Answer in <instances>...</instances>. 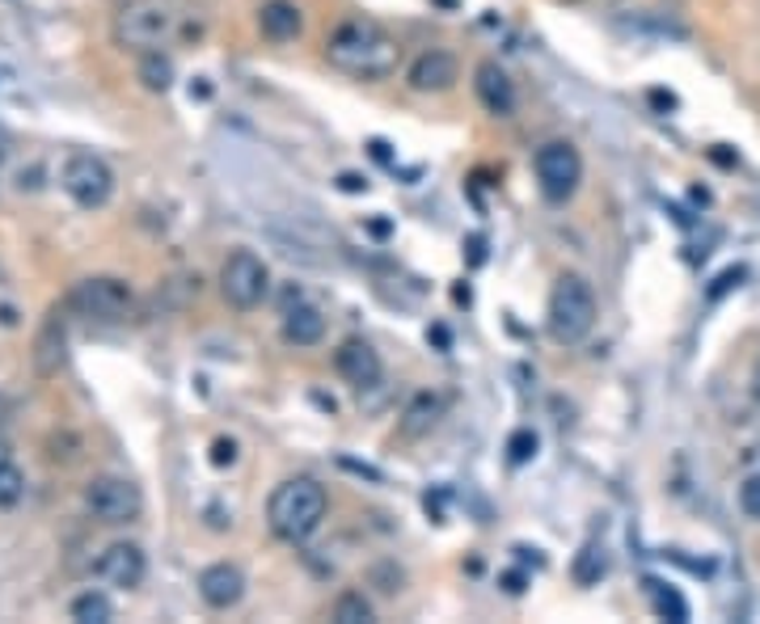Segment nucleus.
<instances>
[{
	"label": "nucleus",
	"instance_id": "nucleus-1",
	"mask_svg": "<svg viewBox=\"0 0 760 624\" xmlns=\"http://www.w3.org/2000/svg\"><path fill=\"white\" fill-rule=\"evenodd\" d=\"M326 63L356 77V81H384L401 63L398 39L372 18H347L338 21L326 39Z\"/></svg>",
	"mask_w": 760,
	"mask_h": 624
},
{
	"label": "nucleus",
	"instance_id": "nucleus-2",
	"mask_svg": "<svg viewBox=\"0 0 760 624\" xmlns=\"http://www.w3.org/2000/svg\"><path fill=\"white\" fill-rule=\"evenodd\" d=\"M110 30L123 51H166L194 34V9L187 0H123Z\"/></svg>",
	"mask_w": 760,
	"mask_h": 624
},
{
	"label": "nucleus",
	"instance_id": "nucleus-3",
	"mask_svg": "<svg viewBox=\"0 0 760 624\" xmlns=\"http://www.w3.org/2000/svg\"><path fill=\"white\" fill-rule=\"evenodd\" d=\"M326 511H330V499H326L321 481L288 477L274 485L271 502H267V523L279 541L304 544L326 523Z\"/></svg>",
	"mask_w": 760,
	"mask_h": 624
},
{
	"label": "nucleus",
	"instance_id": "nucleus-4",
	"mask_svg": "<svg viewBox=\"0 0 760 624\" xmlns=\"http://www.w3.org/2000/svg\"><path fill=\"white\" fill-rule=\"evenodd\" d=\"M596 292H591V283L583 274H562L558 283H553V292H549V309H546V325H549V338L558 342V346H579L591 330H596Z\"/></svg>",
	"mask_w": 760,
	"mask_h": 624
},
{
	"label": "nucleus",
	"instance_id": "nucleus-5",
	"mask_svg": "<svg viewBox=\"0 0 760 624\" xmlns=\"http://www.w3.org/2000/svg\"><path fill=\"white\" fill-rule=\"evenodd\" d=\"M271 292V271L253 250H232L220 266V295L229 300L237 312L258 309Z\"/></svg>",
	"mask_w": 760,
	"mask_h": 624
},
{
	"label": "nucleus",
	"instance_id": "nucleus-6",
	"mask_svg": "<svg viewBox=\"0 0 760 624\" xmlns=\"http://www.w3.org/2000/svg\"><path fill=\"white\" fill-rule=\"evenodd\" d=\"M532 169H537V187L549 203H567L583 182V157L570 140H549V144L537 148Z\"/></svg>",
	"mask_w": 760,
	"mask_h": 624
},
{
	"label": "nucleus",
	"instance_id": "nucleus-7",
	"mask_svg": "<svg viewBox=\"0 0 760 624\" xmlns=\"http://www.w3.org/2000/svg\"><path fill=\"white\" fill-rule=\"evenodd\" d=\"M60 187L77 208L98 211V208H106L110 194H114V173H110V165H106L102 157H93V152H72V157L63 161Z\"/></svg>",
	"mask_w": 760,
	"mask_h": 624
},
{
	"label": "nucleus",
	"instance_id": "nucleus-8",
	"mask_svg": "<svg viewBox=\"0 0 760 624\" xmlns=\"http://www.w3.org/2000/svg\"><path fill=\"white\" fill-rule=\"evenodd\" d=\"M84 506L98 523H136L140 511H144V494L140 485H131L127 477H93L84 485Z\"/></svg>",
	"mask_w": 760,
	"mask_h": 624
},
{
	"label": "nucleus",
	"instance_id": "nucleus-9",
	"mask_svg": "<svg viewBox=\"0 0 760 624\" xmlns=\"http://www.w3.org/2000/svg\"><path fill=\"white\" fill-rule=\"evenodd\" d=\"M131 288L123 279H110V274H98V279H81L72 295H68V309H77L81 316H93V321H123L131 312Z\"/></svg>",
	"mask_w": 760,
	"mask_h": 624
},
{
	"label": "nucleus",
	"instance_id": "nucleus-10",
	"mask_svg": "<svg viewBox=\"0 0 760 624\" xmlns=\"http://www.w3.org/2000/svg\"><path fill=\"white\" fill-rule=\"evenodd\" d=\"M334 372L351 384V389H377L380 375H384V363H380V354L372 342H363V338H347L342 346L334 351Z\"/></svg>",
	"mask_w": 760,
	"mask_h": 624
},
{
	"label": "nucleus",
	"instance_id": "nucleus-11",
	"mask_svg": "<svg viewBox=\"0 0 760 624\" xmlns=\"http://www.w3.org/2000/svg\"><path fill=\"white\" fill-rule=\"evenodd\" d=\"M144 574H148L144 548L131 541H114L102 557H98V578L110 586H119V591H136V586L144 583Z\"/></svg>",
	"mask_w": 760,
	"mask_h": 624
},
{
	"label": "nucleus",
	"instance_id": "nucleus-12",
	"mask_svg": "<svg viewBox=\"0 0 760 624\" xmlns=\"http://www.w3.org/2000/svg\"><path fill=\"white\" fill-rule=\"evenodd\" d=\"M406 81L414 93H448L452 84L461 81V63L452 51H440V47H431V51H422L419 60L410 63V72H406Z\"/></svg>",
	"mask_w": 760,
	"mask_h": 624
},
{
	"label": "nucleus",
	"instance_id": "nucleus-13",
	"mask_svg": "<svg viewBox=\"0 0 760 624\" xmlns=\"http://www.w3.org/2000/svg\"><path fill=\"white\" fill-rule=\"evenodd\" d=\"M473 89H478V102H482L494 119H511V114H516V105H520L516 81H511L494 60L478 63V72H473Z\"/></svg>",
	"mask_w": 760,
	"mask_h": 624
},
{
	"label": "nucleus",
	"instance_id": "nucleus-14",
	"mask_svg": "<svg viewBox=\"0 0 760 624\" xmlns=\"http://www.w3.org/2000/svg\"><path fill=\"white\" fill-rule=\"evenodd\" d=\"M241 595H246V574H241L232 562H216L199 574V600L208 607H216V612L237 607L241 604Z\"/></svg>",
	"mask_w": 760,
	"mask_h": 624
},
{
	"label": "nucleus",
	"instance_id": "nucleus-15",
	"mask_svg": "<svg viewBox=\"0 0 760 624\" xmlns=\"http://www.w3.org/2000/svg\"><path fill=\"white\" fill-rule=\"evenodd\" d=\"M63 363H68V330H63V312L56 309L34 338V372L51 380V375L63 372Z\"/></svg>",
	"mask_w": 760,
	"mask_h": 624
},
{
	"label": "nucleus",
	"instance_id": "nucleus-16",
	"mask_svg": "<svg viewBox=\"0 0 760 624\" xmlns=\"http://www.w3.org/2000/svg\"><path fill=\"white\" fill-rule=\"evenodd\" d=\"M326 338V316L317 304H304L300 295H296L292 304L283 309V342L296 346V351H304V346H317Z\"/></svg>",
	"mask_w": 760,
	"mask_h": 624
},
{
	"label": "nucleus",
	"instance_id": "nucleus-17",
	"mask_svg": "<svg viewBox=\"0 0 760 624\" xmlns=\"http://www.w3.org/2000/svg\"><path fill=\"white\" fill-rule=\"evenodd\" d=\"M258 30H262V39H271V42H292V39H300L304 18H300V9H296L292 0H267V4L258 9Z\"/></svg>",
	"mask_w": 760,
	"mask_h": 624
},
{
	"label": "nucleus",
	"instance_id": "nucleus-18",
	"mask_svg": "<svg viewBox=\"0 0 760 624\" xmlns=\"http://www.w3.org/2000/svg\"><path fill=\"white\" fill-rule=\"evenodd\" d=\"M604 574H609V553H604V544H583V548L574 553V562H570V578L579 586H596Z\"/></svg>",
	"mask_w": 760,
	"mask_h": 624
},
{
	"label": "nucleus",
	"instance_id": "nucleus-19",
	"mask_svg": "<svg viewBox=\"0 0 760 624\" xmlns=\"http://www.w3.org/2000/svg\"><path fill=\"white\" fill-rule=\"evenodd\" d=\"M647 600H651V612L659 616V621H672V624L689 621V604L680 600V591H676V586L647 578Z\"/></svg>",
	"mask_w": 760,
	"mask_h": 624
},
{
	"label": "nucleus",
	"instance_id": "nucleus-20",
	"mask_svg": "<svg viewBox=\"0 0 760 624\" xmlns=\"http://www.w3.org/2000/svg\"><path fill=\"white\" fill-rule=\"evenodd\" d=\"M436 422H440V396L422 393V396H414V401H410L406 422H401V435L419 439V435H427Z\"/></svg>",
	"mask_w": 760,
	"mask_h": 624
},
{
	"label": "nucleus",
	"instance_id": "nucleus-21",
	"mask_svg": "<svg viewBox=\"0 0 760 624\" xmlns=\"http://www.w3.org/2000/svg\"><path fill=\"white\" fill-rule=\"evenodd\" d=\"M68 616L77 624H110L114 621V604L106 600L102 591H81V595L68 604Z\"/></svg>",
	"mask_w": 760,
	"mask_h": 624
},
{
	"label": "nucleus",
	"instance_id": "nucleus-22",
	"mask_svg": "<svg viewBox=\"0 0 760 624\" xmlns=\"http://www.w3.org/2000/svg\"><path fill=\"white\" fill-rule=\"evenodd\" d=\"M334 624H372L377 621V612H372V604H368V595L363 591H342L334 600Z\"/></svg>",
	"mask_w": 760,
	"mask_h": 624
},
{
	"label": "nucleus",
	"instance_id": "nucleus-23",
	"mask_svg": "<svg viewBox=\"0 0 760 624\" xmlns=\"http://www.w3.org/2000/svg\"><path fill=\"white\" fill-rule=\"evenodd\" d=\"M140 81H144V89H152V93H166L169 84H173V63H169L166 51H144V60H140Z\"/></svg>",
	"mask_w": 760,
	"mask_h": 624
},
{
	"label": "nucleus",
	"instance_id": "nucleus-24",
	"mask_svg": "<svg viewBox=\"0 0 760 624\" xmlns=\"http://www.w3.org/2000/svg\"><path fill=\"white\" fill-rule=\"evenodd\" d=\"M21 494H26V477H21V469L9 460V464H0V511H9V506H18Z\"/></svg>",
	"mask_w": 760,
	"mask_h": 624
},
{
	"label": "nucleus",
	"instance_id": "nucleus-25",
	"mask_svg": "<svg viewBox=\"0 0 760 624\" xmlns=\"http://www.w3.org/2000/svg\"><path fill=\"white\" fill-rule=\"evenodd\" d=\"M739 511L760 523V473H748L739 485Z\"/></svg>",
	"mask_w": 760,
	"mask_h": 624
},
{
	"label": "nucleus",
	"instance_id": "nucleus-26",
	"mask_svg": "<svg viewBox=\"0 0 760 624\" xmlns=\"http://www.w3.org/2000/svg\"><path fill=\"white\" fill-rule=\"evenodd\" d=\"M532 456H537V435L532 431H516V435L507 439V460L511 464H528Z\"/></svg>",
	"mask_w": 760,
	"mask_h": 624
},
{
	"label": "nucleus",
	"instance_id": "nucleus-27",
	"mask_svg": "<svg viewBox=\"0 0 760 624\" xmlns=\"http://www.w3.org/2000/svg\"><path fill=\"white\" fill-rule=\"evenodd\" d=\"M232 460H237V443H232V439H216V443H211V464H220V469H224V464H232Z\"/></svg>",
	"mask_w": 760,
	"mask_h": 624
},
{
	"label": "nucleus",
	"instance_id": "nucleus-28",
	"mask_svg": "<svg viewBox=\"0 0 760 624\" xmlns=\"http://www.w3.org/2000/svg\"><path fill=\"white\" fill-rule=\"evenodd\" d=\"M503 591L507 595H520L524 591V574H503Z\"/></svg>",
	"mask_w": 760,
	"mask_h": 624
},
{
	"label": "nucleus",
	"instance_id": "nucleus-29",
	"mask_svg": "<svg viewBox=\"0 0 760 624\" xmlns=\"http://www.w3.org/2000/svg\"><path fill=\"white\" fill-rule=\"evenodd\" d=\"M368 182H359L356 173H342V190H363Z\"/></svg>",
	"mask_w": 760,
	"mask_h": 624
},
{
	"label": "nucleus",
	"instance_id": "nucleus-30",
	"mask_svg": "<svg viewBox=\"0 0 760 624\" xmlns=\"http://www.w3.org/2000/svg\"><path fill=\"white\" fill-rule=\"evenodd\" d=\"M752 396L760 401V363H757V372H752Z\"/></svg>",
	"mask_w": 760,
	"mask_h": 624
},
{
	"label": "nucleus",
	"instance_id": "nucleus-31",
	"mask_svg": "<svg viewBox=\"0 0 760 624\" xmlns=\"http://www.w3.org/2000/svg\"><path fill=\"white\" fill-rule=\"evenodd\" d=\"M0 464H9V447L4 443H0Z\"/></svg>",
	"mask_w": 760,
	"mask_h": 624
},
{
	"label": "nucleus",
	"instance_id": "nucleus-32",
	"mask_svg": "<svg viewBox=\"0 0 760 624\" xmlns=\"http://www.w3.org/2000/svg\"><path fill=\"white\" fill-rule=\"evenodd\" d=\"M558 4H579V0H558Z\"/></svg>",
	"mask_w": 760,
	"mask_h": 624
}]
</instances>
